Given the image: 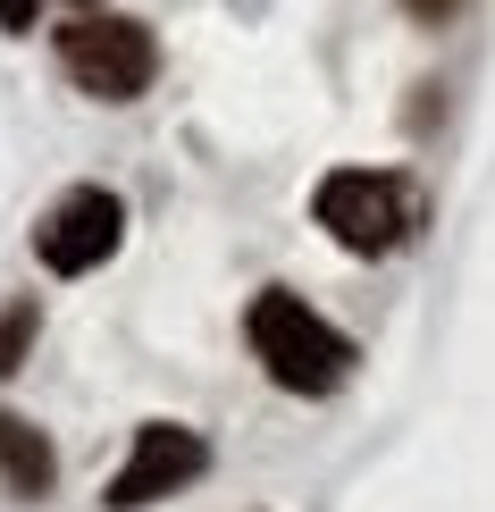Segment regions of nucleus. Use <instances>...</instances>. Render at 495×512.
<instances>
[{
  "label": "nucleus",
  "mask_w": 495,
  "mask_h": 512,
  "mask_svg": "<svg viewBox=\"0 0 495 512\" xmlns=\"http://www.w3.org/2000/svg\"><path fill=\"white\" fill-rule=\"evenodd\" d=\"M118 244H126V202L110 194V185H68V194L42 210V227H34V252H42L51 277L101 269Z\"/></svg>",
  "instance_id": "20e7f679"
},
{
  "label": "nucleus",
  "mask_w": 495,
  "mask_h": 512,
  "mask_svg": "<svg viewBox=\"0 0 495 512\" xmlns=\"http://www.w3.org/2000/svg\"><path fill=\"white\" fill-rule=\"evenodd\" d=\"M244 336H252L261 370H269L286 395H336L344 378H353V336H344V328H328V319H319L303 294H286V286L252 294Z\"/></svg>",
  "instance_id": "f257e3e1"
},
{
  "label": "nucleus",
  "mask_w": 495,
  "mask_h": 512,
  "mask_svg": "<svg viewBox=\"0 0 495 512\" xmlns=\"http://www.w3.org/2000/svg\"><path fill=\"white\" fill-rule=\"evenodd\" d=\"M210 471V445L202 429H185V420H143L135 429V454H126V471L110 479V512H143V504H160V496H177V487H193Z\"/></svg>",
  "instance_id": "39448f33"
},
{
  "label": "nucleus",
  "mask_w": 495,
  "mask_h": 512,
  "mask_svg": "<svg viewBox=\"0 0 495 512\" xmlns=\"http://www.w3.org/2000/svg\"><path fill=\"white\" fill-rule=\"evenodd\" d=\"M59 68H68V84L93 93V101H135V93H152V76H160V42H152L143 17L76 9L68 26H59Z\"/></svg>",
  "instance_id": "7ed1b4c3"
},
{
  "label": "nucleus",
  "mask_w": 495,
  "mask_h": 512,
  "mask_svg": "<svg viewBox=\"0 0 495 512\" xmlns=\"http://www.w3.org/2000/svg\"><path fill=\"white\" fill-rule=\"evenodd\" d=\"M34 17H42V0H0V34H34Z\"/></svg>",
  "instance_id": "6e6552de"
},
{
  "label": "nucleus",
  "mask_w": 495,
  "mask_h": 512,
  "mask_svg": "<svg viewBox=\"0 0 495 512\" xmlns=\"http://www.w3.org/2000/svg\"><path fill=\"white\" fill-rule=\"evenodd\" d=\"M403 9H412L420 26H437V17H454V0H403Z\"/></svg>",
  "instance_id": "1a4fd4ad"
},
{
  "label": "nucleus",
  "mask_w": 495,
  "mask_h": 512,
  "mask_svg": "<svg viewBox=\"0 0 495 512\" xmlns=\"http://www.w3.org/2000/svg\"><path fill=\"white\" fill-rule=\"evenodd\" d=\"M34 336H42V311L26 303V294H17V303L0 311V378H17V370H26V353H34Z\"/></svg>",
  "instance_id": "0eeeda50"
},
{
  "label": "nucleus",
  "mask_w": 495,
  "mask_h": 512,
  "mask_svg": "<svg viewBox=\"0 0 495 512\" xmlns=\"http://www.w3.org/2000/svg\"><path fill=\"white\" fill-rule=\"evenodd\" d=\"M311 219L328 227L344 252L378 261V252L412 244V227H420V185L395 177V168H328L319 194H311Z\"/></svg>",
  "instance_id": "f03ea898"
},
{
  "label": "nucleus",
  "mask_w": 495,
  "mask_h": 512,
  "mask_svg": "<svg viewBox=\"0 0 495 512\" xmlns=\"http://www.w3.org/2000/svg\"><path fill=\"white\" fill-rule=\"evenodd\" d=\"M68 9H101V0H68Z\"/></svg>",
  "instance_id": "9d476101"
},
{
  "label": "nucleus",
  "mask_w": 495,
  "mask_h": 512,
  "mask_svg": "<svg viewBox=\"0 0 495 512\" xmlns=\"http://www.w3.org/2000/svg\"><path fill=\"white\" fill-rule=\"evenodd\" d=\"M0 487H9L17 504H42L59 487V454H51V437L34 429V420H17V412H0Z\"/></svg>",
  "instance_id": "423d86ee"
}]
</instances>
